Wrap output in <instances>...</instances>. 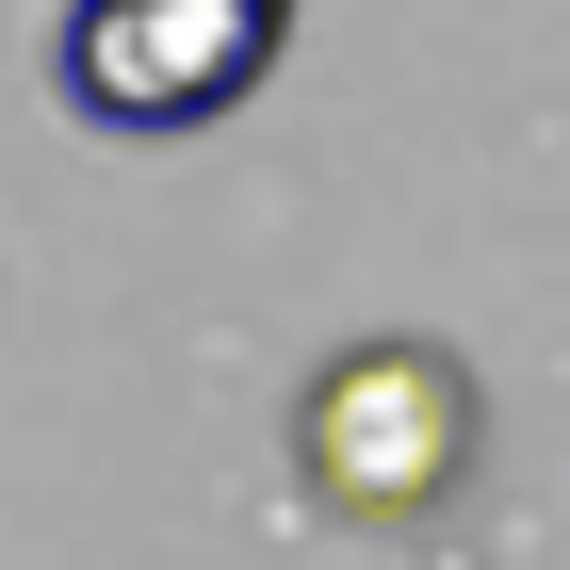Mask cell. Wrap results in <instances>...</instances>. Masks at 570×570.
Returning <instances> with one entry per match:
<instances>
[{
    "label": "cell",
    "mask_w": 570,
    "mask_h": 570,
    "mask_svg": "<svg viewBox=\"0 0 570 570\" xmlns=\"http://www.w3.org/2000/svg\"><path fill=\"white\" fill-rule=\"evenodd\" d=\"M294 49V0H66V115L82 131H213L277 82Z\"/></svg>",
    "instance_id": "cell-1"
},
{
    "label": "cell",
    "mask_w": 570,
    "mask_h": 570,
    "mask_svg": "<svg viewBox=\"0 0 570 570\" xmlns=\"http://www.w3.org/2000/svg\"><path fill=\"white\" fill-rule=\"evenodd\" d=\"M294 473L343 505V522H424L473 473V375L440 343H343L294 392Z\"/></svg>",
    "instance_id": "cell-2"
}]
</instances>
